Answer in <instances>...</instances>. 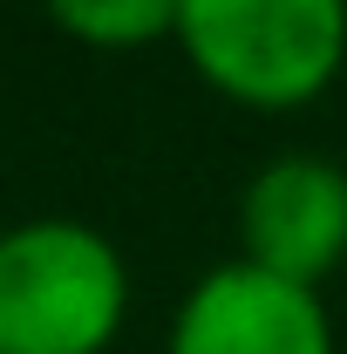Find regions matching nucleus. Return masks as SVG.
<instances>
[{
  "label": "nucleus",
  "instance_id": "1",
  "mask_svg": "<svg viewBox=\"0 0 347 354\" xmlns=\"http://www.w3.org/2000/svg\"><path fill=\"white\" fill-rule=\"evenodd\" d=\"M130 313V266L82 218L0 232V354H109Z\"/></svg>",
  "mask_w": 347,
  "mask_h": 354
},
{
  "label": "nucleus",
  "instance_id": "2",
  "mask_svg": "<svg viewBox=\"0 0 347 354\" xmlns=\"http://www.w3.org/2000/svg\"><path fill=\"white\" fill-rule=\"evenodd\" d=\"M184 62L245 109H300L347 62V0H177Z\"/></svg>",
  "mask_w": 347,
  "mask_h": 354
},
{
  "label": "nucleus",
  "instance_id": "3",
  "mask_svg": "<svg viewBox=\"0 0 347 354\" xmlns=\"http://www.w3.org/2000/svg\"><path fill=\"white\" fill-rule=\"evenodd\" d=\"M238 259L320 293L347 259V171L313 150L272 157L238 198Z\"/></svg>",
  "mask_w": 347,
  "mask_h": 354
},
{
  "label": "nucleus",
  "instance_id": "4",
  "mask_svg": "<svg viewBox=\"0 0 347 354\" xmlns=\"http://www.w3.org/2000/svg\"><path fill=\"white\" fill-rule=\"evenodd\" d=\"M164 354H334V320L313 286L232 259L184 293Z\"/></svg>",
  "mask_w": 347,
  "mask_h": 354
},
{
  "label": "nucleus",
  "instance_id": "5",
  "mask_svg": "<svg viewBox=\"0 0 347 354\" xmlns=\"http://www.w3.org/2000/svg\"><path fill=\"white\" fill-rule=\"evenodd\" d=\"M48 21L82 48L177 41V0H48Z\"/></svg>",
  "mask_w": 347,
  "mask_h": 354
}]
</instances>
